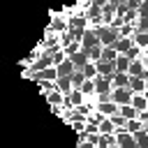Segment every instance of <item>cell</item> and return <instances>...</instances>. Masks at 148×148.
Wrapping results in <instances>:
<instances>
[{
	"instance_id": "cell-1",
	"label": "cell",
	"mask_w": 148,
	"mask_h": 148,
	"mask_svg": "<svg viewBox=\"0 0 148 148\" xmlns=\"http://www.w3.org/2000/svg\"><path fill=\"white\" fill-rule=\"evenodd\" d=\"M95 30H97V37H99V44H102V46H113L116 39L120 37V30L113 28V25H99V28H95Z\"/></svg>"
},
{
	"instance_id": "cell-2",
	"label": "cell",
	"mask_w": 148,
	"mask_h": 148,
	"mask_svg": "<svg viewBox=\"0 0 148 148\" xmlns=\"http://www.w3.org/2000/svg\"><path fill=\"white\" fill-rule=\"evenodd\" d=\"M132 88L130 86H123V88H113L111 90V102H116L118 106H123V104H132Z\"/></svg>"
},
{
	"instance_id": "cell-3",
	"label": "cell",
	"mask_w": 148,
	"mask_h": 148,
	"mask_svg": "<svg viewBox=\"0 0 148 148\" xmlns=\"http://www.w3.org/2000/svg\"><path fill=\"white\" fill-rule=\"evenodd\" d=\"M116 143H118V148H139L134 134H130L127 130H118L116 132Z\"/></svg>"
},
{
	"instance_id": "cell-4",
	"label": "cell",
	"mask_w": 148,
	"mask_h": 148,
	"mask_svg": "<svg viewBox=\"0 0 148 148\" xmlns=\"http://www.w3.org/2000/svg\"><path fill=\"white\" fill-rule=\"evenodd\" d=\"M92 46H99L97 30H95V28H86V32H83V37H81V49L88 51V49H92Z\"/></svg>"
},
{
	"instance_id": "cell-5",
	"label": "cell",
	"mask_w": 148,
	"mask_h": 148,
	"mask_svg": "<svg viewBox=\"0 0 148 148\" xmlns=\"http://www.w3.org/2000/svg\"><path fill=\"white\" fill-rule=\"evenodd\" d=\"M97 65V76H104V79H109V81H113V76H116V62H106V60H97L95 62Z\"/></svg>"
},
{
	"instance_id": "cell-6",
	"label": "cell",
	"mask_w": 148,
	"mask_h": 148,
	"mask_svg": "<svg viewBox=\"0 0 148 148\" xmlns=\"http://www.w3.org/2000/svg\"><path fill=\"white\" fill-rule=\"evenodd\" d=\"M65 16H67V25H69V30H74V28L86 30V28H88V18H86V14H83V12H76V14H65Z\"/></svg>"
},
{
	"instance_id": "cell-7",
	"label": "cell",
	"mask_w": 148,
	"mask_h": 148,
	"mask_svg": "<svg viewBox=\"0 0 148 148\" xmlns=\"http://www.w3.org/2000/svg\"><path fill=\"white\" fill-rule=\"evenodd\" d=\"M97 113H102V116H106V118H111V116H116V113H120V106L116 104V102H97L95 106H92Z\"/></svg>"
},
{
	"instance_id": "cell-8",
	"label": "cell",
	"mask_w": 148,
	"mask_h": 148,
	"mask_svg": "<svg viewBox=\"0 0 148 148\" xmlns=\"http://www.w3.org/2000/svg\"><path fill=\"white\" fill-rule=\"evenodd\" d=\"M65 97H67V95H65L62 90H58V88L51 90V92H46V102H49V106H62V104H65Z\"/></svg>"
},
{
	"instance_id": "cell-9",
	"label": "cell",
	"mask_w": 148,
	"mask_h": 148,
	"mask_svg": "<svg viewBox=\"0 0 148 148\" xmlns=\"http://www.w3.org/2000/svg\"><path fill=\"white\" fill-rule=\"evenodd\" d=\"M69 60H72V62H74V69H79V72H83V67H86V65H88V62H90V60H88V56H86V51H83V49H81V51H76V53H74V56H69Z\"/></svg>"
},
{
	"instance_id": "cell-10",
	"label": "cell",
	"mask_w": 148,
	"mask_h": 148,
	"mask_svg": "<svg viewBox=\"0 0 148 148\" xmlns=\"http://www.w3.org/2000/svg\"><path fill=\"white\" fill-rule=\"evenodd\" d=\"M132 46H134V39H132V37H118L116 44H113V49H116L118 53H127Z\"/></svg>"
},
{
	"instance_id": "cell-11",
	"label": "cell",
	"mask_w": 148,
	"mask_h": 148,
	"mask_svg": "<svg viewBox=\"0 0 148 148\" xmlns=\"http://www.w3.org/2000/svg\"><path fill=\"white\" fill-rule=\"evenodd\" d=\"M83 14H86V18H88V21H92V18H102V7H99V5H95L92 0H88V7H86V12H83Z\"/></svg>"
},
{
	"instance_id": "cell-12",
	"label": "cell",
	"mask_w": 148,
	"mask_h": 148,
	"mask_svg": "<svg viewBox=\"0 0 148 148\" xmlns=\"http://www.w3.org/2000/svg\"><path fill=\"white\" fill-rule=\"evenodd\" d=\"M132 106H134L136 111H146V109H148V97H146L143 92H134V95H132Z\"/></svg>"
},
{
	"instance_id": "cell-13",
	"label": "cell",
	"mask_w": 148,
	"mask_h": 148,
	"mask_svg": "<svg viewBox=\"0 0 148 148\" xmlns=\"http://www.w3.org/2000/svg\"><path fill=\"white\" fill-rule=\"evenodd\" d=\"M56 69H58V74H60V76H72V74L76 72V69H74V62H72L69 58H67V60H62L60 65H56Z\"/></svg>"
},
{
	"instance_id": "cell-14",
	"label": "cell",
	"mask_w": 148,
	"mask_h": 148,
	"mask_svg": "<svg viewBox=\"0 0 148 148\" xmlns=\"http://www.w3.org/2000/svg\"><path fill=\"white\" fill-rule=\"evenodd\" d=\"M97 130H99V134H116V132H118V127H116V125L111 123V118H106V116L99 120V127H97Z\"/></svg>"
},
{
	"instance_id": "cell-15",
	"label": "cell",
	"mask_w": 148,
	"mask_h": 148,
	"mask_svg": "<svg viewBox=\"0 0 148 148\" xmlns=\"http://www.w3.org/2000/svg\"><path fill=\"white\" fill-rule=\"evenodd\" d=\"M143 69H146L143 60H141V58H136V60H132V62H130L127 74H130V76H141V74H143Z\"/></svg>"
},
{
	"instance_id": "cell-16",
	"label": "cell",
	"mask_w": 148,
	"mask_h": 148,
	"mask_svg": "<svg viewBox=\"0 0 148 148\" xmlns=\"http://www.w3.org/2000/svg\"><path fill=\"white\" fill-rule=\"evenodd\" d=\"M56 86H58V90H62L65 95H69V92H74V88H72V79H69V76H58V81H56Z\"/></svg>"
},
{
	"instance_id": "cell-17",
	"label": "cell",
	"mask_w": 148,
	"mask_h": 148,
	"mask_svg": "<svg viewBox=\"0 0 148 148\" xmlns=\"http://www.w3.org/2000/svg\"><path fill=\"white\" fill-rule=\"evenodd\" d=\"M113 146H118L116 143V134H99L97 148H113Z\"/></svg>"
},
{
	"instance_id": "cell-18",
	"label": "cell",
	"mask_w": 148,
	"mask_h": 148,
	"mask_svg": "<svg viewBox=\"0 0 148 148\" xmlns=\"http://www.w3.org/2000/svg\"><path fill=\"white\" fill-rule=\"evenodd\" d=\"M111 86H113V88H123V86H130V74H125V72H116V76H113Z\"/></svg>"
},
{
	"instance_id": "cell-19",
	"label": "cell",
	"mask_w": 148,
	"mask_h": 148,
	"mask_svg": "<svg viewBox=\"0 0 148 148\" xmlns=\"http://www.w3.org/2000/svg\"><path fill=\"white\" fill-rule=\"evenodd\" d=\"M130 62H132V60H130L125 53H118V58H116V69L127 74V69H130Z\"/></svg>"
},
{
	"instance_id": "cell-20",
	"label": "cell",
	"mask_w": 148,
	"mask_h": 148,
	"mask_svg": "<svg viewBox=\"0 0 148 148\" xmlns=\"http://www.w3.org/2000/svg\"><path fill=\"white\" fill-rule=\"evenodd\" d=\"M69 79H72V88H74V90H81V88H83V83H86V74H83V72H79V69H76Z\"/></svg>"
},
{
	"instance_id": "cell-21",
	"label": "cell",
	"mask_w": 148,
	"mask_h": 148,
	"mask_svg": "<svg viewBox=\"0 0 148 148\" xmlns=\"http://www.w3.org/2000/svg\"><path fill=\"white\" fill-rule=\"evenodd\" d=\"M130 88H132V92H143L146 90V81L141 76H130Z\"/></svg>"
},
{
	"instance_id": "cell-22",
	"label": "cell",
	"mask_w": 148,
	"mask_h": 148,
	"mask_svg": "<svg viewBox=\"0 0 148 148\" xmlns=\"http://www.w3.org/2000/svg\"><path fill=\"white\" fill-rule=\"evenodd\" d=\"M132 39H134V46H139L141 51L148 49V32H134Z\"/></svg>"
},
{
	"instance_id": "cell-23",
	"label": "cell",
	"mask_w": 148,
	"mask_h": 148,
	"mask_svg": "<svg viewBox=\"0 0 148 148\" xmlns=\"http://www.w3.org/2000/svg\"><path fill=\"white\" fill-rule=\"evenodd\" d=\"M116 58H118V51H116L113 46H102V60H106V62H116Z\"/></svg>"
},
{
	"instance_id": "cell-24",
	"label": "cell",
	"mask_w": 148,
	"mask_h": 148,
	"mask_svg": "<svg viewBox=\"0 0 148 148\" xmlns=\"http://www.w3.org/2000/svg\"><path fill=\"white\" fill-rule=\"evenodd\" d=\"M120 116L127 118V120H132V118H139V111H136L132 104H123V106H120Z\"/></svg>"
},
{
	"instance_id": "cell-25",
	"label": "cell",
	"mask_w": 148,
	"mask_h": 148,
	"mask_svg": "<svg viewBox=\"0 0 148 148\" xmlns=\"http://www.w3.org/2000/svg\"><path fill=\"white\" fill-rule=\"evenodd\" d=\"M123 130H127L130 134H136L139 130H143V123H141L139 118H132V120H127V123H125V127H123Z\"/></svg>"
},
{
	"instance_id": "cell-26",
	"label": "cell",
	"mask_w": 148,
	"mask_h": 148,
	"mask_svg": "<svg viewBox=\"0 0 148 148\" xmlns=\"http://www.w3.org/2000/svg\"><path fill=\"white\" fill-rule=\"evenodd\" d=\"M86 56H88V60H90V62H97V60H102V44H99V46H92V49H88V51H86Z\"/></svg>"
},
{
	"instance_id": "cell-27",
	"label": "cell",
	"mask_w": 148,
	"mask_h": 148,
	"mask_svg": "<svg viewBox=\"0 0 148 148\" xmlns=\"http://www.w3.org/2000/svg\"><path fill=\"white\" fill-rule=\"evenodd\" d=\"M134 139H136V146H139V148H148V132H146V130H139V132L134 134Z\"/></svg>"
},
{
	"instance_id": "cell-28",
	"label": "cell",
	"mask_w": 148,
	"mask_h": 148,
	"mask_svg": "<svg viewBox=\"0 0 148 148\" xmlns=\"http://www.w3.org/2000/svg\"><path fill=\"white\" fill-rule=\"evenodd\" d=\"M81 92H83L86 97H92V95H95V79H86V83H83Z\"/></svg>"
},
{
	"instance_id": "cell-29",
	"label": "cell",
	"mask_w": 148,
	"mask_h": 148,
	"mask_svg": "<svg viewBox=\"0 0 148 148\" xmlns=\"http://www.w3.org/2000/svg\"><path fill=\"white\" fill-rule=\"evenodd\" d=\"M134 28H136V32H148V16H139Z\"/></svg>"
},
{
	"instance_id": "cell-30",
	"label": "cell",
	"mask_w": 148,
	"mask_h": 148,
	"mask_svg": "<svg viewBox=\"0 0 148 148\" xmlns=\"http://www.w3.org/2000/svg\"><path fill=\"white\" fill-rule=\"evenodd\" d=\"M83 74H86V79H95V76H97V65H95V62H88V65L83 67Z\"/></svg>"
},
{
	"instance_id": "cell-31",
	"label": "cell",
	"mask_w": 148,
	"mask_h": 148,
	"mask_svg": "<svg viewBox=\"0 0 148 148\" xmlns=\"http://www.w3.org/2000/svg\"><path fill=\"white\" fill-rule=\"evenodd\" d=\"M37 83H39V88H42V92H44V95L58 88V86H56V81H37Z\"/></svg>"
},
{
	"instance_id": "cell-32",
	"label": "cell",
	"mask_w": 148,
	"mask_h": 148,
	"mask_svg": "<svg viewBox=\"0 0 148 148\" xmlns=\"http://www.w3.org/2000/svg\"><path fill=\"white\" fill-rule=\"evenodd\" d=\"M136 18H139V9H127V14H125V23H136Z\"/></svg>"
},
{
	"instance_id": "cell-33",
	"label": "cell",
	"mask_w": 148,
	"mask_h": 148,
	"mask_svg": "<svg viewBox=\"0 0 148 148\" xmlns=\"http://www.w3.org/2000/svg\"><path fill=\"white\" fill-rule=\"evenodd\" d=\"M111 123H113L118 130H123V127H125V123H127V118H123L120 113H116V116H111Z\"/></svg>"
},
{
	"instance_id": "cell-34",
	"label": "cell",
	"mask_w": 148,
	"mask_h": 148,
	"mask_svg": "<svg viewBox=\"0 0 148 148\" xmlns=\"http://www.w3.org/2000/svg\"><path fill=\"white\" fill-rule=\"evenodd\" d=\"M69 127H72L74 132H79V134H81V132H86V123H83V120H74Z\"/></svg>"
},
{
	"instance_id": "cell-35",
	"label": "cell",
	"mask_w": 148,
	"mask_h": 148,
	"mask_svg": "<svg viewBox=\"0 0 148 148\" xmlns=\"http://www.w3.org/2000/svg\"><path fill=\"white\" fill-rule=\"evenodd\" d=\"M139 16H148V0L141 2V7H139Z\"/></svg>"
},
{
	"instance_id": "cell-36",
	"label": "cell",
	"mask_w": 148,
	"mask_h": 148,
	"mask_svg": "<svg viewBox=\"0 0 148 148\" xmlns=\"http://www.w3.org/2000/svg\"><path fill=\"white\" fill-rule=\"evenodd\" d=\"M76 148H97V146H95V143H90V141L86 139V141H79V143H76Z\"/></svg>"
},
{
	"instance_id": "cell-37",
	"label": "cell",
	"mask_w": 148,
	"mask_h": 148,
	"mask_svg": "<svg viewBox=\"0 0 148 148\" xmlns=\"http://www.w3.org/2000/svg\"><path fill=\"white\" fill-rule=\"evenodd\" d=\"M127 7L130 9H139L141 7V0H127Z\"/></svg>"
},
{
	"instance_id": "cell-38",
	"label": "cell",
	"mask_w": 148,
	"mask_h": 148,
	"mask_svg": "<svg viewBox=\"0 0 148 148\" xmlns=\"http://www.w3.org/2000/svg\"><path fill=\"white\" fill-rule=\"evenodd\" d=\"M139 120H141L143 125L148 123V109H146V111H139Z\"/></svg>"
},
{
	"instance_id": "cell-39",
	"label": "cell",
	"mask_w": 148,
	"mask_h": 148,
	"mask_svg": "<svg viewBox=\"0 0 148 148\" xmlns=\"http://www.w3.org/2000/svg\"><path fill=\"white\" fill-rule=\"evenodd\" d=\"M141 79H143V81H146V83H148V67H146V69H143V74H141Z\"/></svg>"
},
{
	"instance_id": "cell-40",
	"label": "cell",
	"mask_w": 148,
	"mask_h": 148,
	"mask_svg": "<svg viewBox=\"0 0 148 148\" xmlns=\"http://www.w3.org/2000/svg\"><path fill=\"white\" fill-rule=\"evenodd\" d=\"M143 95H146V97H148V83H146V90H143Z\"/></svg>"
},
{
	"instance_id": "cell-41",
	"label": "cell",
	"mask_w": 148,
	"mask_h": 148,
	"mask_svg": "<svg viewBox=\"0 0 148 148\" xmlns=\"http://www.w3.org/2000/svg\"><path fill=\"white\" fill-rule=\"evenodd\" d=\"M143 130H146V132H148V123H146V125H143Z\"/></svg>"
},
{
	"instance_id": "cell-42",
	"label": "cell",
	"mask_w": 148,
	"mask_h": 148,
	"mask_svg": "<svg viewBox=\"0 0 148 148\" xmlns=\"http://www.w3.org/2000/svg\"><path fill=\"white\" fill-rule=\"evenodd\" d=\"M113 148H118V146H113Z\"/></svg>"
}]
</instances>
